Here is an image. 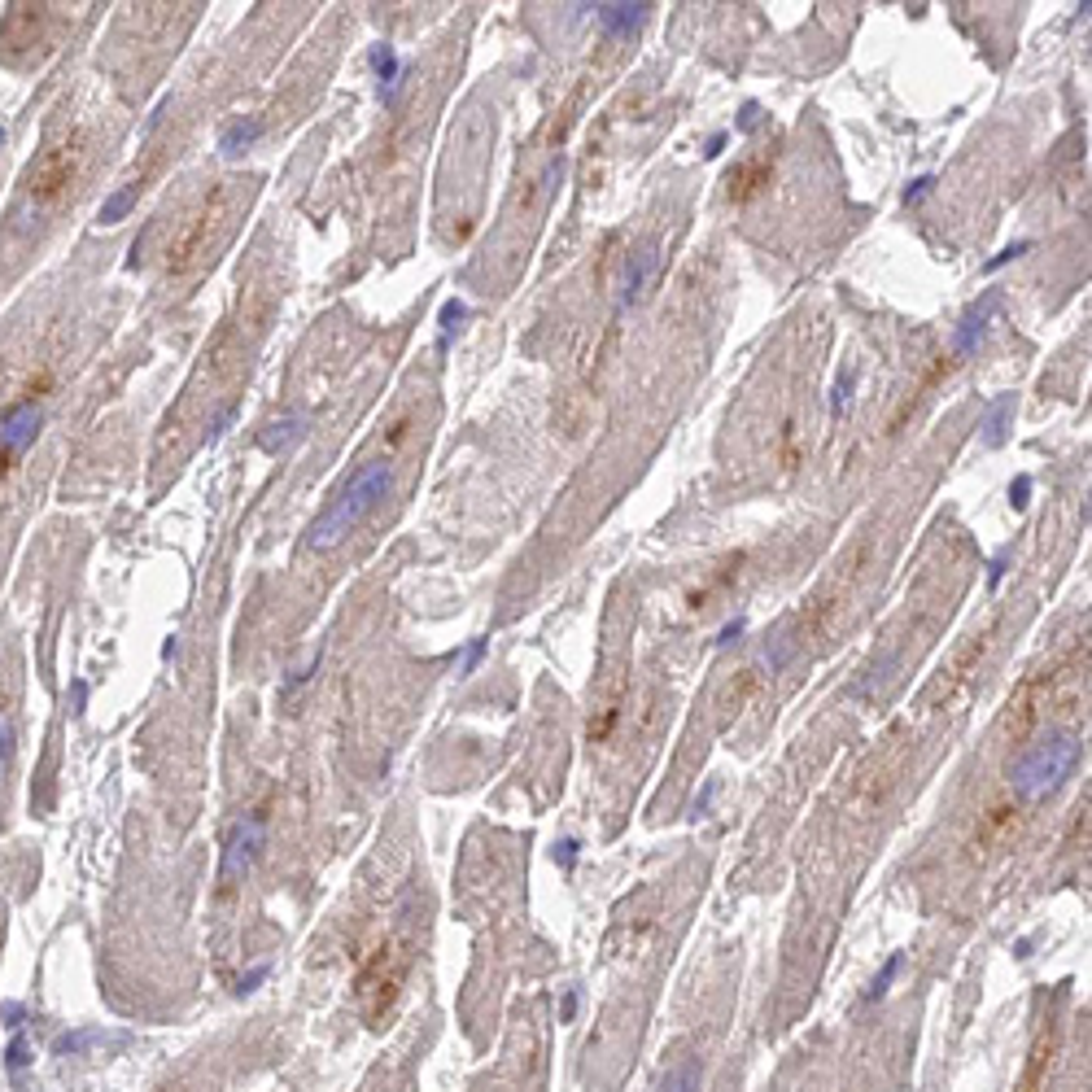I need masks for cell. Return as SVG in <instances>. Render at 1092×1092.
I'll list each match as a JSON object with an SVG mask.
<instances>
[{"label":"cell","instance_id":"6da1fadb","mask_svg":"<svg viewBox=\"0 0 1092 1092\" xmlns=\"http://www.w3.org/2000/svg\"><path fill=\"white\" fill-rule=\"evenodd\" d=\"M389 490H394V468H389V459H368L337 490V499H332L328 507L315 516V525L306 529V550L341 546L345 538H350L354 529H359L363 520H368L371 511L389 499Z\"/></svg>","mask_w":1092,"mask_h":1092},{"label":"cell","instance_id":"7a4b0ae2","mask_svg":"<svg viewBox=\"0 0 1092 1092\" xmlns=\"http://www.w3.org/2000/svg\"><path fill=\"white\" fill-rule=\"evenodd\" d=\"M1075 764H1079V739L1058 730V734H1044L1040 743H1031L1010 764V782L1023 800H1044L1070 778Z\"/></svg>","mask_w":1092,"mask_h":1092},{"label":"cell","instance_id":"3957f363","mask_svg":"<svg viewBox=\"0 0 1092 1092\" xmlns=\"http://www.w3.org/2000/svg\"><path fill=\"white\" fill-rule=\"evenodd\" d=\"M79 166H83V136H66V140H58V145L40 149V153H35V162L26 166V180H22L26 184V197H31L35 205L62 197V193L74 184Z\"/></svg>","mask_w":1092,"mask_h":1092},{"label":"cell","instance_id":"277c9868","mask_svg":"<svg viewBox=\"0 0 1092 1092\" xmlns=\"http://www.w3.org/2000/svg\"><path fill=\"white\" fill-rule=\"evenodd\" d=\"M263 839H267V817H263V813L240 817L237 826L228 830V844H223V861H219V888H223V892H232L249 870H254L258 852H263Z\"/></svg>","mask_w":1092,"mask_h":1092},{"label":"cell","instance_id":"5b68a950","mask_svg":"<svg viewBox=\"0 0 1092 1092\" xmlns=\"http://www.w3.org/2000/svg\"><path fill=\"white\" fill-rule=\"evenodd\" d=\"M40 428H44V407L35 403V398H22V403H14L5 415H0V481H5L9 468L35 446Z\"/></svg>","mask_w":1092,"mask_h":1092},{"label":"cell","instance_id":"8992f818","mask_svg":"<svg viewBox=\"0 0 1092 1092\" xmlns=\"http://www.w3.org/2000/svg\"><path fill=\"white\" fill-rule=\"evenodd\" d=\"M403 975H407V953L398 944H385L376 957H371V966L363 970V979H359V992H363V1001H368L371 1019H376L380 1010H389V1001L398 996Z\"/></svg>","mask_w":1092,"mask_h":1092},{"label":"cell","instance_id":"52a82bcc","mask_svg":"<svg viewBox=\"0 0 1092 1092\" xmlns=\"http://www.w3.org/2000/svg\"><path fill=\"white\" fill-rule=\"evenodd\" d=\"M996 293H983V302H975L970 306L966 315H961V324H957V337H953V354L957 359H970V354L979 350V341H983V332H987V324L996 320Z\"/></svg>","mask_w":1092,"mask_h":1092},{"label":"cell","instance_id":"ba28073f","mask_svg":"<svg viewBox=\"0 0 1092 1092\" xmlns=\"http://www.w3.org/2000/svg\"><path fill=\"white\" fill-rule=\"evenodd\" d=\"M368 66H371V74L380 79V83H376L380 101H385V106H394V101H398V88H403V79H407L403 62H398V53H394V44H371Z\"/></svg>","mask_w":1092,"mask_h":1092},{"label":"cell","instance_id":"9c48e42d","mask_svg":"<svg viewBox=\"0 0 1092 1092\" xmlns=\"http://www.w3.org/2000/svg\"><path fill=\"white\" fill-rule=\"evenodd\" d=\"M302 437H306V415L272 419V424L258 433V451H263V455H284V451H293Z\"/></svg>","mask_w":1092,"mask_h":1092},{"label":"cell","instance_id":"30bf717a","mask_svg":"<svg viewBox=\"0 0 1092 1092\" xmlns=\"http://www.w3.org/2000/svg\"><path fill=\"white\" fill-rule=\"evenodd\" d=\"M651 5H594V18H599V26L608 35H630L638 31L642 22H647Z\"/></svg>","mask_w":1092,"mask_h":1092},{"label":"cell","instance_id":"8fae6325","mask_svg":"<svg viewBox=\"0 0 1092 1092\" xmlns=\"http://www.w3.org/2000/svg\"><path fill=\"white\" fill-rule=\"evenodd\" d=\"M263 132H267V123L263 118H232L228 127H223L219 132V149L223 153H245V149H254L258 140H263Z\"/></svg>","mask_w":1092,"mask_h":1092},{"label":"cell","instance_id":"7c38bea8","mask_svg":"<svg viewBox=\"0 0 1092 1092\" xmlns=\"http://www.w3.org/2000/svg\"><path fill=\"white\" fill-rule=\"evenodd\" d=\"M1010 419H1014V394H1001V398H992V403H987V411H983V446H1005V437H1010Z\"/></svg>","mask_w":1092,"mask_h":1092},{"label":"cell","instance_id":"4fadbf2b","mask_svg":"<svg viewBox=\"0 0 1092 1092\" xmlns=\"http://www.w3.org/2000/svg\"><path fill=\"white\" fill-rule=\"evenodd\" d=\"M651 272H656V249H638V254H630V263H625V280H621V306L625 302H638L642 284L651 280Z\"/></svg>","mask_w":1092,"mask_h":1092},{"label":"cell","instance_id":"5bb4252c","mask_svg":"<svg viewBox=\"0 0 1092 1092\" xmlns=\"http://www.w3.org/2000/svg\"><path fill=\"white\" fill-rule=\"evenodd\" d=\"M764 184H769V162H748V166H739V171H730V197L752 201Z\"/></svg>","mask_w":1092,"mask_h":1092},{"label":"cell","instance_id":"9a60e30c","mask_svg":"<svg viewBox=\"0 0 1092 1092\" xmlns=\"http://www.w3.org/2000/svg\"><path fill=\"white\" fill-rule=\"evenodd\" d=\"M136 201H140V180H132V184H123V189L109 193V197L101 201L97 219H101V223H123L127 214L136 210Z\"/></svg>","mask_w":1092,"mask_h":1092},{"label":"cell","instance_id":"2e32d148","mask_svg":"<svg viewBox=\"0 0 1092 1092\" xmlns=\"http://www.w3.org/2000/svg\"><path fill=\"white\" fill-rule=\"evenodd\" d=\"M205 228H210V210L197 214V219H193L189 228H184V237L171 245V267H184L193 254H197V249H201V240H205Z\"/></svg>","mask_w":1092,"mask_h":1092},{"label":"cell","instance_id":"e0dca14e","mask_svg":"<svg viewBox=\"0 0 1092 1092\" xmlns=\"http://www.w3.org/2000/svg\"><path fill=\"white\" fill-rule=\"evenodd\" d=\"M468 320V306L459 302V297H446L442 302V311H437V350H451V337H455V328H459V324Z\"/></svg>","mask_w":1092,"mask_h":1092},{"label":"cell","instance_id":"ac0fdd59","mask_svg":"<svg viewBox=\"0 0 1092 1092\" xmlns=\"http://www.w3.org/2000/svg\"><path fill=\"white\" fill-rule=\"evenodd\" d=\"M900 966H904V953H892L888 961H883V970H879V975H874V983L865 987V996H861V1001H865V1005H870V1001H883V996H888V987L895 983V975H900Z\"/></svg>","mask_w":1092,"mask_h":1092},{"label":"cell","instance_id":"d6986e66","mask_svg":"<svg viewBox=\"0 0 1092 1092\" xmlns=\"http://www.w3.org/2000/svg\"><path fill=\"white\" fill-rule=\"evenodd\" d=\"M656 1092H699V1062H682L677 1070H669Z\"/></svg>","mask_w":1092,"mask_h":1092},{"label":"cell","instance_id":"ffe728a7","mask_svg":"<svg viewBox=\"0 0 1092 1092\" xmlns=\"http://www.w3.org/2000/svg\"><path fill=\"white\" fill-rule=\"evenodd\" d=\"M26 1067H31V1044H26L22 1031H14V1040H9V1049H5V1070L9 1075H22Z\"/></svg>","mask_w":1092,"mask_h":1092},{"label":"cell","instance_id":"44dd1931","mask_svg":"<svg viewBox=\"0 0 1092 1092\" xmlns=\"http://www.w3.org/2000/svg\"><path fill=\"white\" fill-rule=\"evenodd\" d=\"M852 389H856V371L848 368L844 376L835 380V398H830V415H835V419L848 415V407H852Z\"/></svg>","mask_w":1092,"mask_h":1092},{"label":"cell","instance_id":"7402d4cb","mask_svg":"<svg viewBox=\"0 0 1092 1092\" xmlns=\"http://www.w3.org/2000/svg\"><path fill=\"white\" fill-rule=\"evenodd\" d=\"M101 1040H106L101 1031H74V1035H62V1040L53 1044V1053H58V1058H74V1053H83L88 1044H101Z\"/></svg>","mask_w":1092,"mask_h":1092},{"label":"cell","instance_id":"603a6c76","mask_svg":"<svg viewBox=\"0 0 1092 1092\" xmlns=\"http://www.w3.org/2000/svg\"><path fill=\"white\" fill-rule=\"evenodd\" d=\"M485 651H490V638H472L468 647H463V677L477 674L481 660H485Z\"/></svg>","mask_w":1092,"mask_h":1092},{"label":"cell","instance_id":"cb8c5ba5","mask_svg":"<svg viewBox=\"0 0 1092 1092\" xmlns=\"http://www.w3.org/2000/svg\"><path fill=\"white\" fill-rule=\"evenodd\" d=\"M1026 249H1031V240H1014V245H1005V249H1001V254H996V258H992V263H987V267H983V272H1001V267H1005V263H1014V258H1023V254H1026Z\"/></svg>","mask_w":1092,"mask_h":1092},{"label":"cell","instance_id":"d4e9b609","mask_svg":"<svg viewBox=\"0 0 1092 1092\" xmlns=\"http://www.w3.org/2000/svg\"><path fill=\"white\" fill-rule=\"evenodd\" d=\"M14 764V725H9V717H0V773Z\"/></svg>","mask_w":1092,"mask_h":1092},{"label":"cell","instance_id":"484cf974","mask_svg":"<svg viewBox=\"0 0 1092 1092\" xmlns=\"http://www.w3.org/2000/svg\"><path fill=\"white\" fill-rule=\"evenodd\" d=\"M931 189H936V175H918V180H913L909 189H904V205H918Z\"/></svg>","mask_w":1092,"mask_h":1092},{"label":"cell","instance_id":"4316f807","mask_svg":"<svg viewBox=\"0 0 1092 1092\" xmlns=\"http://www.w3.org/2000/svg\"><path fill=\"white\" fill-rule=\"evenodd\" d=\"M315 669H320V656H315V660H306V665L297 669V674H293V677H288V682H284V690H280V695L288 699V695H293V690L302 686V682H311V674H315Z\"/></svg>","mask_w":1092,"mask_h":1092},{"label":"cell","instance_id":"83f0119b","mask_svg":"<svg viewBox=\"0 0 1092 1092\" xmlns=\"http://www.w3.org/2000/svg\"><path fill=\"white\" fill-rule=\"evenodd\" d=\"M577 852H582V844H577V839H564V844L555 848L559 870H573V865H577Z\"/></svg>","mask_w":1092,"mask_h":1092},{"label":"cell","instance_id":"f1b7e54d","mask_svg":"<svg viewBox=\"0 0 1092 1092\" xmlns=\"http://www.w3.org/2000/svg\"><path fill=\"white\" fill-rule=\"evenodd\" d=\"M0 1019H5V1026H14V1031H18V1026H22V1019H26V1010H22L18 1001H5V1005H0Z\"/></svg>","mask_w":1092,"mask_h":1092},{"label":"cell","instance_id":"f546056e","mask_svg":"<svg viewBox=\"0 0 1092 1092\" xmlns=\"http://www.w3.org/2000/svg\"><path fill=\"white\" fill-rule=\"evenodd\" d=\"M756 127H761V106L748 101V106H743V118H739V132H756Z\"/></svg>","mask_w":1092,"mask_h":1092},{"label":"cell","instance_id":"4dcf8cb0","mask_svg":"<svg viewBox=\"0 0 1092 1092\" xmlns=\"http://www.w3.org/2000/svg\"><path fill=\"white\" fill-rule=\"evenodd\" d=\"M743 630H748L743 621H730V625L721 630V638H717V647H730V642H739V633H743Z\"/></svg>","mask_w":1092,"mask_h":1092},{"label":"cell","instance_id":"1f68e13d","mask_svg":"<svg viewBox=\"0 0 1092 1092\" xmlns=\"http://www.w3.org/2000/svg\"><path fill=\"white\" fill-rule=\"evenodd\" d=\"M232 415H237V407H228L219 419H214V428H210V437H205V442H219V437H223V428L232 424Z\"/></svg>","mask_w":1092,"mask_h":1092},{"label":"cell","instance_id":"d6a6232c","mask_svg":"<svg viewBox=\"0 0 1092 1092\" xmlns=\"http://www.w3.org/2000/svg\"><path fill=\"white\" fill-rule=\"evenodd\" d=\"M1026 494H1031V481H1026V477H1019V481H1014V490H1010L1014 507H1026Z\"/></svg>","mask_w":1092,"mask_h":1092},{"label":"cell","instance_id":"836d02e7","mask_svg":"<svg viewBox=\"0 0 1092 1092\" xmlns=\"http://www.w3.org/2000/svg\"><path fill=\"white\" fill-rule=\"evenodd\" d=\"M1005 564H1010V550H1001V555L992 559V573H987V582H992V586H996V582H1001V577H1005Z\"/></svg>","mask_w":1092,"mask_h":1092},{"label":"cell","instance_id":"e575fe53","mask_svg":"<svg viewBox=\"0 0 1092 1092\" xmlns=\"http://www.w3.org/2000/svg\"><path fill=\"white\" fill-rule=\"evenodd\" d=\"M725 140H730V136H725V132H717L713 140H708V149H704V153H708V157H717V153L725 149Z\"/></svg>","mask_w":1092,"mask_h":1092},{"label":"cell","instance_id":"d590c367","mask_svg":"<svg viewBox=\"0 0 1092 1092\" xmlns=\"http://www.w3.org/2000/svg\"><path fill=\"white\" fill-rule=\"evenodd\" d=\"M70 695H74V713H79V708H83V699H88V686H83V682H74V686H70Z\"/></svg>","mask_w":1092,"mask_h":1092},{"label":"cell","instance_id":"8d00e7d4","mask_svg":"<svg viewBox=\"0 0 1092 1092\" xmlns=\"http://www.w3.org/2000/svg\"><path fill=\"white\" fill-rule=\"evenodd\" d=\"M0 140H5V123H0Z\"/></svg>","mask_w":1092,"mask_h":1092}]
</instances>
